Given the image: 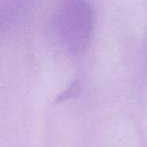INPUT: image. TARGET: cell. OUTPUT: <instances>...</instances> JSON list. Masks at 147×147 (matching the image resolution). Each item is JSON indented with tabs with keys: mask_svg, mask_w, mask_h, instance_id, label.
I'll use <instances>...</instances> for the list:
<instances>
[{
	"mask_svg": "<svg viewBox=\"0 0 147 147\" xmlns=\"http://www.w3.org/2000/svg\"><path fill=\"white\" fill-rule=\"evenodd\" d=\"M57 32L69 51L80 53L90 42L94 26V12L87 0H67L57 16Z\"/></svg>",
	"mask_w": 147,
	"mask_h": 147,
	"instance_id": "obj_1",
	"label": "cell"
}]
</instances>
